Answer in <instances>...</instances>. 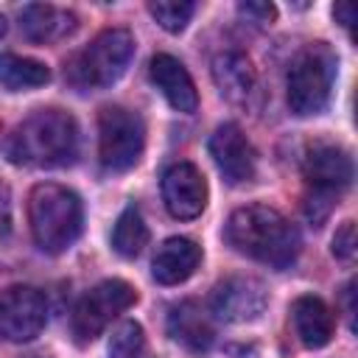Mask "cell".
<instances>
[{
    "instance_id": "12",
    "label": "cell",
    "mask_w": 358,
    "mask_h": 358,
    "mask_svg": "<svg viewBox=\"0 0 358 358\" xmlns=\"http://www.w3.org/2000/svg\"><path fill=\"white\" fill-rule=\"evenodd\" d=\"M210 154L229 185H243L255 176V148L235 123H224L213 131Z\"/></svg>"
},
{
    "instance_id": "21",
    "label": "cell",
    "mask_w": 358,
    "mask_h": 358,
    "mask_svg": "<svg viewBox=\"0 0 358 358\" xmlns=\"http://www.w3.org/2000/svg\"><path fill=\"white\" fill-rule=\"evenodd\" d=\"M148 11L151 17L171 34H179L185 31V25L190 22L193 11H196V3L190 0H151L148 3Z\"/></svg>"
},
{
    "instance_id": "27",
    "label": "cell",
    "mask_w": 358,
    "mask_h": 358,
    "mask_svg": "<svg viewBox=\"0 0 358 358\" xmlns=\"http://www.w3.org/2000/svg\"><path fill=\"white\" fill-rule=\"evenodd\" d=\"M6 34V20H3V14H0V36Z\"/></svg>"
},
{
    "instance_id": "25",
    "label": "cell",
    "mask_w": 358,
    "mask_h": 358,
    "mask_svg": "<svg viewBox=\"0 0 358 358\" xmlns=\"http://www.w3.org/2000/svg\"><path fill=\"white\" fill-rule=\"evenodd\" d=\"M333 17H336L344 28H352V22H355V8H352V3H336V6H333Z\"/></svg>"
},
{
    "instance_id": "16",
    "label": "cell",
    "mask_w": 358,
    "mask_h": 358,
    "mask_svg": "<svg viewBox=\"0 0 358 358\" xmlns=\"http://www.w3.org/2000/svg\"><path fill=\"white\" fill-rule=\"evenodd\" d=\"M168 333L176 344H182L190 352H207L215 333L207 319V313L196 302H179L168 313Z\"/></svg>"
},
{
    "instance_id": "18",
    "label": "cell",
    "mask_w": 358,
    "mask_h": 358,
    "mask_svg": "<svg viewBox=\"0 0 358 358\" xmlns=\"http://www.w3.org/2000/svg\"><path fill=\"white\" fill-rule=\"evenodd\" d=\"M291 319H294V330H296L299 341L310 350H319L333 338V313L313 294H305L294 302Z\"/></svg>"
},
{
    "instance_id": "13",
    "label": "cell",
    "mask_w": 358,
    "mask_h": 358,
    "mask_svg": "<svg viewBox=\"0 0 358 358\" xmlns=\"http://www.w3.org/2000/svg\"><path fill=\"white\" fill-rule=\"evenodd\" d=\"M148 76L157 84V90L165 95V101L176 109V112H196L199 106V95L193 87L190 73L185 70V64L179 59H173L171 53H157L148 64Z\"/></svg>"
},
{
    "instance_id": "2",
    "label": "cell",
    "mask_w": 358,
    "mask_h": 358,
    "mask_svg": "<svg viewBox=\"0 0 358 358\" xmlns=\"http://www.w3.org/2000/svg\"><path fill=\"white\" fill-rule=\"evenodd\" d=\"M3 154L25 168L67 165L78 154V126L62 109H39L8 131Z\"/></svg>"
},
{
    "instance_id": "9",
    "label": "cell",
    "mask_w": 358,
    "mask_h": 358,
    "mask_svg": "<svg viewBox=\"0 0 358 358\" xmlns=\"http://www.w3.org/2000/svg\"><path fill=\"white\" fill-rule=\"evenodd\" d=\"M48 322V302L31 285H11L0 291V338L11 344L31 341Z\"/></svg>"
},
{
    "instance_id": "1",
    "label": "cell",
    "mask_w": 358,
    "mask_h": 358,
    "mask_svg": "<svg viewBox=\"0 0 358 358\" xmlns=\"http://www.w3.org/2000/svg\"><path fill=\"white\" fill-rule=\"evenodd\" d=\"M224 238L238 255L271 268H288L302 246L296 227L266 204H246L235 210L224 227Z\"/></svg>"
},
{
    "instance_id": "10",
    "label": "cell",
    "mask_w": 358,
    "mask_h": 358,
    "mask_svg": "<svg viewBox=\"0 0 358 358\" xmlns=\"http://www.w3.org/2000/svg\"><path fill=\"white\" fill-rule=\"evenodd\" d=\"M268 305V291L255 277H227L210 294V310L224 322H252Z\"/></svg>"
},
{
    "instance_id": "26",
    "label": "cell",
    "mask_w": 358,
    "mask_h": 358,
    "mask_svg": "<svg viewBox=\"0 0 358 358\" xmlns=\"http://www.w3.org/2000/svg\"><path fill=\"white\" fill-rule=\"evenodd\" d=\"M355 288V282H347L344 285V294H341V299H344V313H347V319H350V327H352V291Z\"/></svg>"
},
{
    "instance_id": "22",
    "label": "cell",
    "mask_w": 358,
    "mask_h": 358,
    "mask_svg": "<svg viewBox=\"0 0 358 358\" xmlns=\"http://www.w3.org/2000/svg\"><path fill=\"white\" fill-rule=\"evenodd\" d=\"M145 336L137 322H123L109 338V358H143Z\"/></svg>"
},
{
    "instance_id": "20",
    "label": "cell",
    "mask_w": 358,
    "mask_h": 358,
    "mask_svg": "<svg viewBox=\"0 0 358 358\" xmlns=\"http://www.w3.org/2000/svg\"><path fill=\"white\" fill-rule=\"evenodd\" d=\"M148 243V227L137 207H126L112 229V249L120 257H137Z\"/></svg>"
},
{
    "instance_id": "23",
    "label": "cell",
    "mask_w": 358,
    "mask_h": 358,
    "mask_svg": "<svg viewBox=\"0 0 358 358\" xmlns=\"http://www.w3.org/2000/svg\"><path fill=\"white\" fill-rule=\"evenodd\" d=\"M358 252V238H355V221H344L336 235H333V255L344 263H352Z\"/></svg>"
},
{
    "instance_id": "17",
    "label": "cell",
    "mask_w": 358,
    "mask_h": 358,
    "mask_svg": "<svg viewBox=\"0 0 358 358\" xmlns=\"http://www.w3.org/2000/svg\"><path fill=\"white\" fill-rule=\"evenodd\" d=\"M213 81H215L218 92L227 101L243 103L255 92V70H252V62L243 53H238V50L218 53L213 59Z\"/></svg>"
},
{
    "instance_id": "3",
    "label": "cell",
    "mask_w": 358,
    "mask_h": 358,
    "mask_svg": "<svg viewBox=\"0 0 358 358\" xmlns=\"http://www.w3.org/2000/svg\"><path fill=\"white\" fill-rule=\"evenodd\" d=\"M28 224L36 246L48 255H59L76 243L84 224L81 199L62 185L42 182L28 196Z\"/></svg>"
},
{
    "instance_id": "6",
    "label": "cell",
    "mask_w": 358,
    "mask_h": 358,
    "mask_svg": "<svg viewBox=\"0 0 358 358\" xmlns=\"http://www.w3.org/2000/svg\"><path fill=\"white\" fill-rule=\"evenodd\" d=\"M302 173L308 179V199H305V215L319 227L327 213L333 210V199L350 187L352 182V159L341 145L333 143H316L308 148Z\"/></svg>"
},
{
    "instance_id": "11",
    "label": "cell",
    "mask_w": 358,
    "mask_h": 358,
    "mask_svg": "<svg viewBox=\"0 0 358 358\" xmlns=\"http://www.w3.org/2000/svg\"><path fill=\"white\" fill-rule=\"evenodd\" d=\"M162 201L173 218L190 221L207 204V182L193 162H176L162 173Z\"/></svg>"
},
{
    "instance_id": "14",
    "label": "cell",
    "mask_w": 358,
    "mask_h": 358,
    "mask_svg": "<svg viewBox=\"0 0 358 358\" xmlns=\"http://www.w3.org/2000/svg\"><path fill=\"white\" fill-rule=\"evenodd\" d=\"M201 263V246L190 238H168L154 260H151V274L159 285H179L185 282Z\"/></svg>"
},
{
    "instance_id": "4",
    "label": "cell",
    "mask_w": 358,
    "mask_h": 358,
    "mask_svg": "<svg viewBox=\"0 0 358 358\" xmlns=\"http://www.w3.org/2000/svg\"><path fill=\"white\" fill-rule=\"evenodd\" d=\"M336 70H338V59L330 50V45L324 42H313L305 45L291 67H288V106L294 115H319L333 92V81H336Z\"/></svg>"
},
{
    "instance_id": "24",
    "label": "cell",
    "mask_w": 358,
    "mask_h": 358,
    "mask_svg": "<svg viewBox=\"0 0 358 358\" xmlns=\"http://www.w3.org/2000/svg\"><path fill=\"white\" fill-rule=\"evenodd\" d=\"M238 11H241V17H246L249 22H257V25L274 22V17H277V8L271 3H241Z\"/></svg>"
},
{
    "instance_id": "5",
    "label": "cell",
    "mask_w": 358,
    "mask_h": 358,
    "mask_svg": "<svg viewBox=\"0 0 358 358\" xmlns=\"http://www.w3.org/2000/svg\"><path fill=\"white\" fill-rule=\"evenodd\" d=\"M134 56V36L126 28L101 31L67 67L70 81L78 90H98L115 84Z\"/></svg>"
},
{
    "instance_id": "7",
    "label": "cell",
    "mask_w": 358,
    "mask_h": 358,
    "mask_svg": "<svg viewBox=\"0 0 358 358\" xmlns=\"http://www.w3.org/2000/svg\"><path fill=\"white\" fill-rule=\"evenodd\" d=\"M145 145L143 120L123 106H103L98 115V157L112 173H123L137 165Z\"/></svg>"
},
{
    "instance_id": "19",
    "label": "cell",
    "mask_w": 358,
    "mask_h": 358,
    "mask_svg": "<svg viewBox=\"0 0 358 358\" xmlns=\"http://www.w3.org/2000/svg\"><path fill=\"white\" fill-rule=\"evenodd\" d=\"M50 81V70L28 56H17V53H0V84L11 92L20 90H34Z\"/></svg>"
},
{
    "instance_id": "8",
    "label": "cell",
    "mask_w": 358,
    "mask_h": 358,
    "mask_svg": "<svg viewBox=\"0 0 358 358\" xmlns=\"http://www.w3.org/2000/svg\"><path fill=\"white\" fill-rule=\"evenodd\" d=\"M134 302H137V291L129 282H123V280L98 282L95 288H90L78 299V305L73 310V336H76V341H81V344L92 341L95 336L103 333V327L117 313H123Z\"/></svg>"
},
{
    "instance_id": "15",
    "label": "cell",
    "mask_w": 358,
    "mask_h": 358,
    "mask_svg": "<svg viewBox=\"0 0 358 358\" xmlns=\"http://www.w3.org/2000/svg\"><path fill=\"white\" fill-rule=\"evenodd\" d=\"M78 17L67 8L50 6V3H28L20 11V28L31 42L48 45V42H59L67 34L76 31Z\"/></svg>"
}]
</instances>
